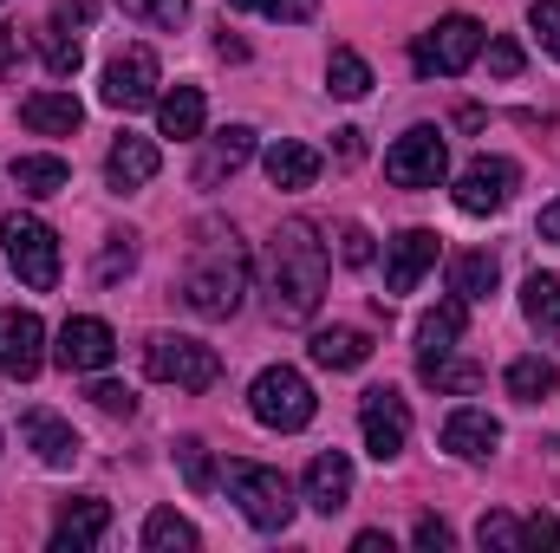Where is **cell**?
<instances>
[{"label":"cell","instance_id":"6da1fadb","mask_svg":"<svg viewBox=\"0 0 560 553\" xmlns=\"http://www.w3.org/2000/svg\"><path fill=\"white\" fill-rule=\"evenodd\" d=\"M319 299H326V242L306 215H293L268 242V313L280 326H306Z\"/></svg>","mask_w":560,"mask_h":553},{"label":"cell","instance_id":"7a4b0ae2","mask_svg":"<svg viewBox=\"0 0 560 553\" xmlns=\"http://www.w3.org/2000/svg\"><path fill=\"white\" fill-rule=\"evenodd\" d=\"M242 293H248V248H242V235L222 228V222H202L196 228V255L183 268V299L202 319H229V313H242Z\"/></svg>","mask_w":560,"mask_h":553},{"label":"cell","instance_id":"3957f363","mask_svg":"<svg viewBox=\"0 0 560 553\" xmlns=\"http://www.w3.org/2000/svg\"><path fill=\"white\" fill-rule=\"evenodd\" d=\"M229 502L248 515V528H261V534H287L293 528V482L268 469V462H229Z\"/></svg>","mask_w":560,"mask_h":553},{"label":"cell","instance_id":"277c9868","mask_svg":"<svg viewBox=\"0 0 560 553\" xmlns=\"http://www.w3.org/2000/svg\"><path fill=\"white\" fill-rule=\"evenodd\" d=\"M248 411L261 430H280V436H293V430H306L313 411H319V398H313V385L293 372V365H268L255 385H248Z\"/></svg>","mask_w":560,"mask_h":553},{"label":"cell","instance_id":"5b68a950","mask_svg":"<svg viewBox=\"0 0 560 553\" xmlns=\"http://www.w3.org/2000/svg\"><path fill=\"white\" fill-rule=\"evenodd\" d=\"M476 59H482V20H469V13H443L430 33H418V46H411L418 79H456Z\"/></svg>","mask_w":560,"mask_h":553},{"label":"cell","instance_id":"8992f818","mask_svg":"<svg viewBox=\"0 0 560 553\" xmlns=\"http://www.w3.org/2000/svg\"><path fill=\"white\" fill-rule=\"evenodd\" d=\"M143 372L156 385H176V391H209L222 378V358L202 345V339H183V332H156L143 345Z\"/></svg>","mask_w":560,"mask_h":553},{"label":"cell","instance_id":"52a82bcc","mask_svg":"<svg viewBox=\"0 0 560 553\" xmlns=\"http://www.w3.org/2000/svg\"><path fill=\"white\" fill-rule=\"evenodd\" d=\"M0 242H7V261H13V274L20 286H33V293H52L59 286V235L39 222V215H7L0 222Z\"/></svg>","mask_w":560,"mask_h":553},{"label":"cell","instance_id":"ba28073f","mask_svg":"<svg viewBox=\"0 0 560 553\" xmlns=\"http://www.w3.org/2000/svg\"><path fill=\"white\" fill-rule=\"evenodd\" d=\"M443 169H450V150H443V131L436 125H418V131H405V138L385 150V176L398 189H436Z\"/></svg>","mask_w":560,"mask_h":553},{"label":"cell","instance_id":"9c48e42d","mask_svg":"<svg viewBox=\"0 0 560 553\" xmlns=\"http://www.w3.org/2000/svg\"><path fill=\"white\" fill-rule=\"evenodd\" d=\"M156 85H163V66H156V52H150V46H125V52L105 66V85H98V98H105L112 111H143V105H156Z\"/></svg>","mask_w":560,"mask_h":553},{"label":"cell","instance_id":"30bf717a","mask_svg":"<svg viewBox=\"0 0 560 553\" xmlns=\"http://www.w3.org/2000/svg\"><path fill=\"white\" fill-rule=\"evenodd\" d=\"M359 430H365V449H372L378 462H392V456H405V443H411V404H405L392 385H372V391L359 398Z\"/></svg>","mask_w":560,"mask_h":553},{"label":"cell","instance_id":"8fae6325","mask_svg":"<svg viewBox=\"0 0 560 553\" xmlns=\"http://www.w3.org/2000/svg\"><path fill=\"white\" fill-rule=\"evenodd\" d=\"M515 183H522V169H515L509 156H476V163L456 176V209H463V215H502L509 196H515Z\"/></svg>","mask_w":560,"mask_h":553},{"label":"cell","instance_id":"7c38bea8","mask_svg":"<svg viewBox=\"0 0 560 553\" xmlns=\"http://www.w3.org/2000/svg\"><path fill=\"white\" fill-rule=\"evenodd\" d=\"M39 365H46V326H39V313L7 306L0 313V372L26 385V378H39Z\"/></svg>","mask_w":560,"mask_h":553},{"label":"cell","instance_id":"4fadbf2b","mask_svg":"<svg viewBox=\"0 0 560 553\" xmlns=\"http://www.w3.org/2000/svg\"><path fill=\"white\" fill-rule=\"evenodd\" d=\"M52 358L66 365V372H105L112 358H118V332L105 326V319H66L59 326V345H52Z\"/></svg>","mask_w":560,"mask_h":553},{"label":"cell","instance_id":"5bb4252c","mask_svg":"<svg viewBox=\"0 0 560 553\" xmlns=\"http://www.w3.org/2000/svg\"><path fill=\"white\" fill-rule=\"evenodd\" d=\"M300 502H306L313 515H339V508L352 502V462H346V449H319V456L306 462Z\"/></svg>","mask_w":560,"mask_h":553},{"label":"cell","instance_id":"9a60e30c","mask_svg":"<svg viewBox=\"0 0 560 553\" xmlns=\"http://www.w3.org/2000/svg\"><path fill=\"white\" fill-rule=\"evenodd\" d=\"M443 449H450L456 462H489V456L502 449V423L489 411H476V404H463V411L443 416Z\"/></svg>","mask_w":560,"mask_h":553},{"label":"cell","instance_id":"2e32d148","mask_svg":"<svg viewBox=\"0 0 560 553\" xmlns=\"http://www.w3.org/2000/svg\"><path fill=\"white\" fill-rule=\"evenodd\" d=\"M436 268V235L430 228H405L398 242H385V286L392 293H418V280Z\"/></svg>","mask_w":560,"mask_h":553},{"label":"cell","instance_id":"e0dca14e","mask_svg":"<svg viewBox=\"0 0 560 553\" xmlns=\"http://www.w3.org/2000/svg\"><path fill=\"white\" fill-rule=\"evenodd\" d=\"M105 528H112V508L98 502V495H79V502H66L59 508V521H52V553H85L105 541Z\"/></svg>","mask_w":560,"mask_h":553},{"label":"cell","instance_id":"ac0fdd59","mask_svg":"<svg viewBox=\"0 0 560 553\" xmlns=\"http://www.w3.org/2000/svg\"><path fill=\"white\" fill-rule=\"evenodd\" d=\"M20 430H26V449H33L46 469H72V462H79V449H85V443H79V430H72L66 416H52V411H26Z\"/></svg>","mask_w":560,"mask_h":553},{"label":"cell","instance_id":"d6986e66","mask_svg":"<svg viewBox=\"0 0 560 553\" xmlns=\"http://www.w3.org/2000/svg\"><path fill=\"white\" fill-rule=\"evenodd\" d=\"M306 358H313L319 372H359V365L372 358V332H359V326H319V332L306 339Z\"/></svg>","mask_w":560,"mask_h":553},{"label":"cell","instance_id":"ffe728a7","mask_svg":"<svg viewBox=\"0 0 560 553\" xmlns=\"http://www.w3.org/2000/svg\"><path fill=\"white\" fill-rule=\"evenodd\" d=\"M156 169H163L156 143H150V138H131V131L112 143V156H105V183H112L118 196H131V189H143V183H156Z\"/></svg>","mask_w":560,"mask_h":553},{"label":"cell","instance_id":"44dd1931","mask_svg":"<svg viewBox=\"0 0 560 553\" xmlns=\"http://www.w3.org/2000/svg\"><path fill=\"white\" fill-rule=\"evenodd\" d=\"M20 125L39 138H72L85 125V105L72 92H33V98H20Z\"/></svg>","mask_w":560,"mask_h":553},{"label":"cell","instance_id":"7402d4cb","mask_svg":"<svg viewBox=\"0 0 560 553\" xmlns=\"http://www.w3.org/2000/svg\"><path fill=\"white\" fill-rule=\"evenodd\" d=\"M248 156H255V131H248V125H229V131H215V138L202 143L196 183H202V189H215V183H222V176H235Z\"/></svg>","mask_w":560,"mask_h":553},{"label":"cell","instance_id":"603a6c76","mask_svg":"<svg viewBox=\"0 0 560 553\" xmlns=\"http://www.w3.org/2000/svg\"><path fill=\"white\" fill-rule=\"evenodd\" d=\"M202 85H176V92H156V131L176 143H196L202 138Z\"/></svg>","mask_w":560,"mask_h":553},{"label":"cell","instance_id":"cb8c5ba5","mask_svg":"<svg viewBox=\"0 0 560 553\" xmlns=\"http://www.w3.org/2000/svg\"><path fill=\"white\" fill-rule=\"evenodd\" d=\"M268 183H275V189H313V183H319V150L300 143V138L268 143Z\"/></svg>","mask_w":560,"mask_h":553},{"label":"cell","instance_id":"d4e9b609","mask_svg":"<svg viewBox=\"0 0 560 553\" xmlns=\"http://www.w3.org/2000/svg\"><path fill=\"white\" fill-rule=\"evenodd\" d=\"M463 326H469V299H443V306H430V313L418 319V358H436V352H456Z\"/></svg>","mask_w":560,"mask_h":553},{"label":"cell","instance_id":"484cf974","mask_svg":"<svg viewBox=\"0 0 560 553\" xmlns=\"http://www.w3.org/2000/svg\"><path fill=\"white\" fill-rule=\"evenodd\" d=\"M418 378L430 391H450V398H469V391H482V365L476 358H450V352H436V358H418Z\"/></svg>","mask_w":560,"mask_h":553},{"label":"cell","instance_id":"4316f807","mask_svg":"<svg viewBox=\"0 0 560 553\" xmlns=\"http://www.w3.org/2000/svg\"><path fill=\"white\" fill-rule=\"evenodd\" d=\"M495 280H502L495 255H450V293L456 299H489Z\"/></svg>","mask_w":560,"mask_h":553},{"label":"cell","instance_id":"83f0119b","mask_svg":"<svg viewBox=\"0 0 560 553\" xmlns=\"http://www.w3.org/2000/svg\"><path fill=\"white\" fill-rule=\"evenodd\" d=\"M39 59H46V72H52V79H72V72H79V59H85V46H79V33H72V26L46 20V26H39Z\"/></svg>","mask_w":560,"mask_h":553},{"label":"cell","instance_id":"f1b7e54d","mask_svg":"<svg viewBox=\"0 0 560 553\" xmlns=\"http://www.w3.org/2000/svg\"><path fill=\"white\" fill-rule=\"evenodd\" d=\"M13 183L26 196H59L72 183V169H66V156H13Z\"/></svg>","mask_w":560,"mask_h":553},{"label":"cell","instance_id":"f546056e","mask_svg":"<svg viewBox=\"0 0 560 553\" xmlns=\"http://www.w3.org/2000/svg\"><path fill=\"white\" fill-rule=\"evenodd\" d=\"M326 85H332V98H365V92H372V66H365L352 46H332V59H326Z\"/></svg>","mask_w":560,"mask_h":553},{"label":"cell","instance_id":"4dcf8cb0","mask_svg":"<svg viewBox=\"0 0 560 553\" xmlns=\"http://www.w3.org/2000/svg\"><path fill=\"white\" fill-rule=\"evenodd\" d=\"M522 313H528V326L560 332V274H528V286H522Z\"/></svg>","mask_w":560,"mask_h":553},{"label":"cell","instance_id":"1f68e13d","mask_svg":"<svg viewBox=\"0 0 560 553\" xmlns=\"http://www.w3.org/2000/svg\"><path fill=\"white\" fill-rule=\"evenodd\" d=\"M143 548L150 553H189L196 548V528H189L176 508H156V515L143 521Z\"/></svg>","mask_w":560,"mask_h":553},{"label":"cell","instance_id":"d6a6232c","mask_svg":"<svg viewBox=\"0 0 560 553\" xmlns=\"http://www.w3.org/2000/svg\"><path fill=\"white\" fill-rule=\"evenodd\" d=\"M555 385H560V372L548 358H515L509 365V398H522V404H541Z\"/></svg>","mask_w":560,"mask_h":553},{"label":"cell","instance_id":"836d02e7","mask_svg":"<svg viewBox=\"0 0 560 553\" xmlns=\"http://www.w3.org/2000/svg\"><path fill=\"white\" fill-rule=\"evenodd\" d=\"M176 462H183V482H189L196 495L215 489V462H209V443H202V436H183V443H176Z\"/></svg>","mask_w":560,"mask_h":553},{"label":"cell","instance_id":"e575fe53","mask_svg":"<svg viewBox=\"0 0 560 553\" xmlns=\"http://www.w3.org/2000/svg\"><path fill=\"white\" fill-rule=\"evenodd\" d=\"M131 20H143V26H163V33H176L183 20H189V0H118Z\"/></svg>","mask_w":560,"mask_h":553},{"label":"cell","instance_id":"d590c367","mask_svg":"<svg viewBox=\"0 0 560 553\" xmlns=\"http://www.w3.org/2000/svg\"><path fill=\"white\" fill-rule=\"evenodd\" d=\"M476 541H482V548H528V541H522V521H515V515H482V528H476Z\"/></svg>","mask_w":560,"mask_h":553},{"label":"cell","instance_id":"8d00e7d4","mask_svg":"<svg viewBox=\"0 0 560 553\" xmlns=\"http://www.w3.org/2000/svg\"><path fill=\"white\" fill-rule=\"evenodd\" d=\"M92 404H98L105 416H138V391H131V385H112V378H98V385H92Z\"/></svg>","mask_w":560,"mask_h":553},{"label":"cell","instance_id":"74e56055","mask_svg":"<svg viewBox=\"0 0 560 553\" xmlns=\"http://www.w3.org/2000/svg\"><path fill=\"white\" fill-rule=\"evenodd\" d=\"M372 255H378L372 235H365L359 222H346V228H339V261H346V268H372Z\"/></svg>","mask_w":560,"mask_h":553},{"label":"cell","instance_id":"f35d334b","mask_svg":"<svg viewBox=\"0 0 560 553\" xmlns=\"http://www.w3.org/2000/svg\"><path fill=\"white\" fill-rule=\"evenodd\" d=\"M528 20H535V33H541V46L560 59V0H535L528 7Z\"/></svg>","mask_w":560,"mask_h":553},{"label":"cell","instance_id":"ab89813d","mask_svg":"<svg viewBox=\"0 0 560 553\" xmlns=\"http://www.w3.org/2000/svg\"><path fill=\"white\" fill-rule=\"evenodd\" d=\"M522 66H528V59H522L515 39H489V72H495V79H522Z\"/></svg>","mask_w":560,"mask_h":553},{"label":"cell","instance_id":"60d3db41","mask_svg":"<svg viewBox=\"0 0 560 553\" xmlns=\"http://www.w3.org/2000/svg\"><path fill=\"white\" fill-rule=\"evenodd\" d=\"M131 261H138V255H131V235H112V248L98 255V280H118V274H131Z\"/></svg>","mask_w":560,"mask_h":553},{"label":"cell","instance_id":"b9f144b4","mask_svg":"<svg viewBox=\"0 0 560 553\" xmlns=\"http://www.w3.org/2000/svg\"><path fill=\"white\" fill-rule=\"evenodd\" d=\"M423 553H443V548H456V534H450V521H436V515H423L418 521V534H411Z\"/></svg>","mask_w":560,"mask_h":553},{"label":"cell","instance_id":"7bdbcfd3","mask_svg":"<svg viewBox=\"0 0 560 553\" xmlns=\"http://www.w3.org/2000/svg\"><path fill=\"white\" fill-rule=\"evenodd\" d=\"M522 541H535V548H560V521L555 515H528V521H522Z\"/></svg>","mask_w":560,"mask_h":553},{"label":"cell","instance_id":"ee69618b","mask_svg":"<svg viewBox=\"0 0 560 553\" xmlns=\"http://www.w3.org/2000/svg\"><path fill=\"white\" fill-rule=\"evenodd\" d=\"M319 13V0H275L268 7V20H287V26H300V20H313Z\"/></svg>","mask_w":560,"mask_h":553},{"label":"cell","instance_id":"f6af8a7d","mask_svg":"<svg viewBox=\"0 0 560 553\" xmlns=\"http://www.w3.org/2000/svg\"><path fill=\"white\" fill-rule=\"evenodd\" d=\"M52 20L59 26H92V0H52Z\"/></svg>","mask_w":560,"mask_h":553},{"label":"cell","instance_id":"bcb514c9","mask_svg":"<svg viewBox=\"0 0 560 553\" xmlns=\"http://www.w3.org/2000/svg\"><path fill=\"white\" fill-rule=\"evenodd\" d=\"M332 150H339V163H359V156H365V131H352V125L332 131Z\"/></svg>","mask_w":560,"mask_h":553},{"label":"cell","instance_id":"7dc6e473","mask_svg":"<svg viewBox=\"0 0 560 553\" xmlns=\"http://www.w3.org/2000/svg\"><path fill=\"white\" fill-rule=\"evenodd\" d=\"M352 553H392V534H378V528H365V534L352 541Z\"/></svg>","mask_w":560,"mask_h":553},{"label":"cell","instance_id":"c3c4849f","mask_svg":"<svg viewBox=\"0 0 560 553\" xmlns=\"http://www.w3.org/2000/svg\"><path fill=\"white\" fill-rule=\"evenodd\" d=\"M535 228H541V242H560V202L541 209V222H535Z\"/></svg>","mask_w":560,"mask_h":553},{"label":"cell","instance_id":"681fc988","mask_svg":"<svg viewBox=\"0 0 560 553\" xmlns=\"http://www.w3.org/2000/svg\"><path fill=\"white\" fill-rule=\"evenodd\" d=\"M229 7H235V13H268L275 0H229Z\"/></svg>","mask_w":560,"mask_h":553},{"label":"cell","instance_id":"f907efd6","mask_svg":"<svg viewBox=\"0 0 560 553\" xmlns=\"http://www.w3.org/2000/svg\"><path fill=\"white\" fill-rule=\"evenodd\" d=\"M0 7H7V0H0Z\"/></svg>","mask_w":560,"mask_h":553}]
</instances>
